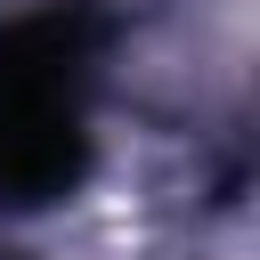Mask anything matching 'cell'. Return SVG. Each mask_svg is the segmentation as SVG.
Here are the masks:
<instances>
[{"label": "cell", "mask_w": 260, "mask_h": 260, "mask_svg": "<svg viewBox=\"0 0 260 260\" xmlns=\"http://www.w3.org/2000/svg\"><path fill=\"white\" fill-rule=\"evenodd\" d=\"M89 8L0 24V203H57L89 171Z\"/></svg>", "instance_id": "6da1fadb"}]
</instances>
